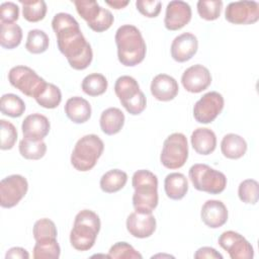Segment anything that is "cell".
Instances as JSON below:
<instances>
[{
	"label": "cell",
	"mask_w": 259,
	"mask_h": 259,
	"mask_svg": "<svg viewBox=\"0 0 259 259\" xmlns=\"http://www.w3.org/2000/svg\"><path fill=\"white\" fill-rule=\"evenodd\" d=\"M59 51L75 70H84L92 62L93 52L83 35L78 21L69 13H57L52 20Z\"/></svg>",
	"instance_id": "6da1fadb"
},
{
	"label": "cell",
	"mask_w": 259,
	"mask_h": 259,
	"mask_svg": "<svg viewBox=\"0 0 259 259\" xmlns=\"http://www.w3.org/2000/svg\"><path fill=\"white\" fill-rule=\"evenodd\" d=\"M114 40L117 48V58L121 65L135 67L146 57L147 46L138 27L133 24H123L115 32Z\"/></svg>",
	"instance_id": "7a4b0ae2"
},
{
	"label": "cell",
	"mask_w": 259,
	"mask_h": 259,
	"mask_svg": "<svg viewBox=\"0 0 259 259\" xmlns=\"http://www.w3.org/2000/svg\"><path fill=\"white\" fill-rule=\"evenodd\" d=\"M132 185L135 189L133 205L136 211L151 213L158 205V178L146 169L138 170L132 177Z\"/></svg>",
	"instance_id": "3957f363"
},
{
	"label": "cell",
	"mask_w": 259,
	"mask_h": 259,
	"mask_svg": "<svg viewBox=\"0 0 259 259\" xmlns=\"http://www.w3.org/2000/svg\"><path fill=\"white\" fill-rule=\"evenodd\" d=\"M101 223L98 214L90 209L79 211L74 220L70 233V243L78 251L90 250L100 231Z\"/></svg>",
	"instance_id": "277c9868"
},
{
	"label": "cell",
	"mask_w": 259,
	"mask_h": 259,
	"mask_svg": "<svg viewBox=\"0 0 259 259\" xmlns=\"http://www.w3.org/2000/svg\"><path fill=\"white\" fill-rule=\"evenodd\" d=\"M103 150V141L97 135H86L75 144L71 154V164L78 171H89L96 165Z\"/></svg>",
	"instance_id": "5b68a950"
},
{
	"label": "cell",
	"mask_w": 259,
	"mask_h": 259,
	"mask_svg": "<svg viewBox=\"0 0 259 259\" xmlns=\"http://www.w3.org/2000/svg\"><path fill=\"white\" fill-rule=\"evenodd\" d=\"M114 92L130 114L138 115L145 110L147 106L146 96L140 89L138 81L132 76L118 77L114 84Z\"/></svg>",
	"instance_id": "8992f818"
},
{
	"label": "cell",
	"mask_w": 259,
	"mask_h": 259,
	"mask_svg": "<svg viewBox=\"0 0 259 259\" xmlns=\"http://www.w3.org/2000/svg\"><path fill=\"white\" fill-rule=\"evenodd\" d=\"M193 187L210 194L222 193L227 186L226 175L206 164H194L188 171Z\"/></svg>",
	"instance_id": "52a82bcc"
},
{
	"label": "cell",
	"mask_w": 259,
	"mask_h": 259,
	"mask_svg": "<svg viewBox=\"0 0 259 259\" xmlns=\"http://www.w3.org/2000/svg\"><path fill=\"white\" fill-rule=\"evenodd\" d=\"M188 159V143L182 133H173L163 143L161 164L167 169H179Z\"/></svg>",
	"instance_id": "ba28073f"
},
{
	"label": "cell",
	"mask_w": 259,
	"mask_h": 259,
	"mask_svg": "<svg viewBox=\"0 0 259 259\" xmlns=\"http://www.w3.org/2000/svg\"><path fill=\"white\" fill-rule=\"evenodd\" d=\"M10 84L28 97L35 98L46 87L47 82L27 66H15L8 72Z\"/></svg>",
	"instance_id": "9c48e42d"
},
{
	"label": "cell",
	"mask_w": 259,
	"mask_h": 259,
	"mask_svg": "<svg viewBox=\"0 0 259 259\" xmlns=\"http://www.w3.org/2000/svg\"><path fill=\"white\" fill-rule=\"evenodd\" d=\"M28 190L26 178L19 174L9 175L0 182V204L4 208H11L25 196Z\"/></svg>",
	"instance_id": "30bf717a"
},
{
	"label": "cell",
	"mask_w": 259,
	"mask_h": 259,
	"mask_svg": "<svg viewBox=\"0 0 259 259\" xmlns=\"http://www.w3.org/2000/svg\"><path fill=\"white\" fill-rule=\"evenodd\" d=\"M224 105L225 100L221 93L217 91L207 92L193 106L194 119L199 123H209L222 112Z\"/></svg>",
	"instance_id": "8fae6325"
},
{
	"label": "cell",
	"mask_w": 259,
	"mask_h": 259,
	"mask_svg": "<svg viewBox=\"0 0 259 259\" xmlns=\"http://www.w3.org/2000/svg\"><path fill=\"white\" fill-rule=\"evenodd\" d=\"M218 242L232 259H252L254 257L253 246L235 231L224 232L219 237Z\"/></svg>",
	"instance_id": "7c38bea8"
},
{
	"label": "cell",
	"mask_w": 259,
	"mask_h": 259,
	"mask_svg": "<svg viewBox=\"0 0 259 259\" xmlns=\"http://www.w3.org/2000/svg\"><path fill=\"white\" fill-rule=\"evenodd\" d=\"M226 19L233 24H252L259 19V4L256 1H236L228 4Z\"/></svg>",
	"instance_id": "4fadbf2b"
},
{
	"label": "cell",
	"mask_w": 259,
	"mask_h": 259,
	"mask_svg": "<svg viewBox=\"0 0 259 259\" xmlns=\"http://www.w3.org/2000/svg\"><path fill=\"white\" fill-rule=\"evenodd\" d=\"M192 11L187 2L173 0L167 4L164 25L168 30H178L184 27L191 19Z\"/></svg>",
	"instance_id": "5bb4252c"
},
{
	"label": "cell",
	"mask_w": 259,
	"mask_h": 259,
	"mask_svg": "<svg viewBox=\"0 0 259 259\" xmlns=\"http://www.w3.org/2000/svg\"><path fill=\"white\" fill-rule=\"evenodd\" d=\"M181 83L186 91L190 93H199L210 85L211 75L206 67L196 64L183 72Z\"/></svg>",
	"instance_id": "9a60e30c"
},
{
	"label": "cell",
	"mask_w": 259,
	"mask_h": 259,
	"mask_svg": "<svg viewBox=\"0 0 259 259\" xmlns=\"http://www.w3.org/2000/svg\"><path fill=\"white\" fill-rule=\"evenodd\" d=\"M156 219L151 213L134 211L126 219V230L135 238H149L156 231Z\"/></svg>",
	"instance_id": "2e32d148"
},
{
	"label": "cell",
	"mask_w": 259,
	"mask_h": 259,
	"mask_svg": "<svg viewBox=\"0 0 259 259\" xmlns=\"http://www.w3.org/2000/svg\"><path fill=\"white\" fill-rule=\"evenodd\" d=\"M198 40L191 32H183L177 35L171 44V57L178 63L189 61L197 52Z\"/></svg>",
	"instance_id": "e0dca14e"
},
{
	"label": "cell",
	"mask_w": 259,
	"mask_h": 259,
	"mask_svg": "<svg viewBox=\"0 0 259 259\" xmlns=\"http://www.w3.org/2000/svg\"><path fill=\"white\" fill-rule=\"evenodd\" d=\"M50 128L49 118L40 113L27 115L21 124L23 138L32 141H42L50 133Z\"/></svg>",
	"instance_id": "ac0fdd59"
},
{
	"label": "cell",
	"mask_w": 259,
	"mask_h": 259,
	"mask_svg": "<svg viewBox=\"0 0 259 259\" xmlns=\"http://www.w3.org/2000/svg\"><path fill=\"white\" fill-rule=\"evenodd\" d=\"M200 217L205 226L211 229H218L227 223L228 209L223 201L209 199L203 203Z\"/></svg>",
	"instance_id": "d6986e66"
},
{
	"label": "cell",
	"mask_w": 259,
	"mask_h": 259,
	"mask_svg": "<svg viewBox=\"0 0 259 259\" xmlns=\"http://www.w3.org/2000/svg\"><path fill=\"white\" fill-rule=\"evenodd\" d=\"M151 93L159 101H170L179 91L177 81L170 75L158 74L151 82Z\"/></svg>",
	"instance_id": "ffe728a7"
},
{
	"label": "cell",
	"mask_w": 259,
	"mask_h": 259,
	"mask_svg": "<svg viewBox=\"0 0 259 259\" xmlns=\"http://www.w3.org/2000/svg\"><path fill=\"white\" fill-rule=\"evenodd\" d=\"M67 117L75 123H84L91 117V105L83 97L74 96L69 98L65 104Z\"/></svg>",
	"instance_id": "44dd1931"
},
{
	"label": "cell",
	"mask_w": 259,
	"mask_h": 259,
	"mask_svg": "<svg viewBox=\"0 0 259 259\" xmlns=\"http://www.w3.org/2000/svg\"><path fill=\"white\" fill-rule=\"evenodd\" d=\"M191 146L197 154L209 155L217 147L215 134L207 127H197L190 137Z\"/></svg>",
	"instance_id": "7402d4cb"
},
{
	"label": "cell",
	"mask_w": 259,
	"mask_h": 259,
	"mask_svg": "<svg viewBox=\"0 0 259 259\" xmlns=\"http://www.w3.org/2000/svg\"><path fill=\"white\" fill-rule=\"evenodd\" d=\"M124 114L117 107H109L102 111L99 119L101 131L107 135L112 136L120 132L124 124Z\"/></svg>",
	"instance_id": "603a6c76"
},
{
	"label": "cell",
	"mask_w": 259,
	"mask_h": 259,
	"mask_svg": "<svg viewBox=\"0 0 259 259\" xmlns=\"http://www.w3.org/2000/svg\"><path fill=\"white\" fill-rule=\"evenodd\" d=\"M166 195L173 200L182 199L188 191V181L184 174L173 172L168 174L164 180Z\"/></svg>",
	"instance_id": "cb8c5ba5"
},
{
	"label": "cell",
	"mask_w": 259,
	"mask_h": 259,
	"mask_svg": "<svg viewBox=\"0 0 259 259\" xmlns=\"http://www.w3.org/2000/svg\"><path fill=\"white\" fill-rule=\"evenodd\" d=\"M221 151L226 158L237 160L246 154L247 143L237 134H227L221 142Z\"/></svg>",
	"instance_id": "d4e9b609"
},
{
	"label": "cell",
	"mask_w": 259,
	"mask_h": 259,
	"mask_svg": "<svg viewBox=\"0 0 259 259\" xmlns=\"http://www.w3.org/2000/svg\"><path fill=\"white\" fill-rule=\"evenodd\" d=\"M127 182V174L119 169H111L100 178V188L105 193H114L124 187Z\"/></svg>",
	"instance_id": "484cf974"
},
{
	"label": "cell",
	"mask_w": 259,
	"mask_h": 259,
	"mask_svg": "<svg viewBox=\"0 0 259 259\" xmlns=\"http://www.w3.org/2000/svg\"><path fill=\"white\" fill-rule=\"evenodd\" d=\"M22 40V29L16 23H1L0 45L7 50L15 49Z\"/></svg>",
	"instance_id": "4316f807"
},
{
	"label": "cell",
	"mask_w": 259,
	"mask_h": 259,
	"mask_svg": "<svg viewBox=\"0 0 259 259\" xmlns=\"http://www.w3.org/2000/svg\"><path fill=\"white\" fill-rule=\"evenodd\" d=\"M108 87V82L105 76L99 73H92L87 75L81 84L83 92L89 96L102 95Z\"/></svg>",
	"instance_id": "83f0119b"
},
{
	"label": "cell",
	"mask_w": 259,
	"mask_h": 259,
	"mask_svg": "<svg viewBox=\"0 0 259 259\" xmlns=\"http://www.w3.org/2000/svg\"><path fill=\"white\" fill-rule=\"evenodd\" d=\"M1 112L10 117H19L25 111L24 101L16 94L7 93L2 95L0 101Z\"/></svg>",
	"instance_id": "f1b7e54d"
},
{
	"label": "cell",
	"mask_w": 259,
	"mask_h": 259,
	"mask_svg": "<svg viewBox=\"0 0 259 259\" xmlns=\"http://www.w3.org/2000/svg\"><path fill=\"white\" fill-rule=\"evenodd\" d=\"M22 5V15L29 22H37L45 18L47 14V4L44 0H19Z\"/></svg>",
	"instance_id": "f546056e"
},
{
	"label": "cell",
	"mask_w": 259,
	"mask_h": 259,
	"mask_svg": "<svg viewBox=\"0 0 259 259\" xmlns=\"http://www.w3.org/2000/svg\"><path fill=\"white\" fill-rule=\"evenodd\" d=\"M34 99L41 107L53 109L60 105L62 101V93L58 86L52 83H47L46 87L38 93V95Z\"/></svg>",
	"instance_id": "4dcf8cb0"
},
{
	"label": "cell",
	"mask_w": 259,
	"mask_h": 259,
	"mask_svg": "<svg viewBox=\"0 0 259 259\" xmlns=\"http://www.w3.org/2000/svg\"><path fill=\"white\" fill-rule=\"evenodd\" d=\"M32 251L34 259H58L61 255V248L57 239L36 241Z\"/></svg>",
	"instance_id": "1f68e13d"
},
{
	"label": "cell",
	"mask_w": 259,
	"mask_h": 259,
	"mask_svg": "<svg viewBox=\"0 0 259 259\" xmlns=\"http://www.w3.org/2000/svg\"><path fill=\"white\" fill-rule=\"evenodd\" d=\"M18 150L20 155L27 160H38L47 152V145L44 141H32L23 138L19 142Z\"/></svg>",
	"instance_id": "d6a6232c"
},
{
	"label": "cell",
	"mask_w": 259,
	"mask_h": 259,
	"mask_svg": "<svg viewBox=\"0 0 259 259\" xmlns=\"http://www.w3.org/2000/svg\"><path fill=\"white\" fill-rule=\"evenodd\" d=\"M78 14L90 26L99 17L103 7L93 0H74L73 1Z\"/></svg>",
	"instance_id": "836d02e7"
},
{
	"label": "cell",
	"mask_w": 259,
	"mask_h": 259,
	"mask_svg": "<svg viewBox=\"0 0 259 259\" xmlns=\"http://www.w3.org/2000/svg\"><path fill=\"white\" fill-rule=\"evenodd\" d=\"M50 45L48 34L41 29H30L27 33L25 49L31 54L45 53Z\"/></svg>",
	"instance_id": "e575fe53"
},
{
	"label": "cell",
	"mask_w": 259,
	"mask_h": 259,
	"mask_svg": "<svg viewBox=\"0 0 259 259\" xmlns=\"http://www.w3.org/2000/svg\"><path fill=\"white\" fill-rule=\"evenodd\" d=\"M238 195L241 201L247 204H256L259 198V184L254 179L243 180L238 187Z\"/></svg>",
	"instance_id": "d590c367"
},
{
	"label": "cell",
	"mask_w": 259,
	"mask_h": 259,
	"mask_svg": "<svg viewBox=\"0 0 259 259\" xmlns=\"http://www.w3.org/2000/svg\"><path fill=\"white\" fill-rule=\"evenodd\" d=\"M33 238L36 241L57 239L58 231L55 223L50 219H40L36 221L32 229Z\"/></svg>",
	"instance_id": "8d00e7d4"
},
{
	"label": "cell",
	"mask_w": 259,
	"mask_h": 259,
	"mask_svg": "<svg viewBox=\"0 0 259 259\" xmlns=\"http://www.w3.org/2000/svg\"><path fill=\"white\" fill-rule=\"evenodd\" d=\"M199 16L205 20L211 21L220 17L223 1L221 0H199L196 4Z\"/></svg>",
	"instance_id": "74e56055"
},
{
	"label": "cell",
	"mask_w": 259,
	"mask_h": 259,
	"mask_svg": "<svg viewBox=\"0 0 259 259\" xmlns=\"http://www.w3.org/2000/svg\"><path fill=\"white\" fill-rule=\"evenodd\" d=\"M109 258L113 259H142L143 256L128 243L117 242L108 251Z\"/></svg>",
	"instance_id": "f35d334b"
},
{
	"label": "cell",
	"mask_w": 259,
	"mask_h": 259,
	"mask_svg": "<svg viewBox=\"0 0 259 259\" xmlns=\"http://www.w3.org/2000/svg\"><path fill=\"white\" fill-rule=\"evenodd\" d=\"M1 124V150H10L16 143L17 131L16 127L10 121L6 119L0 120Z\"/></svg>",
	"instance_id": "ab89813d"
},
{
	"label": "cell",
	"mask_w": 259,
	"mask_h": 259,
	"mask_svg": "<svg viewBox=\"0 0 259 259\" xmlns=\"http://www.w3.org/2000/svg\"><path fill=\"white\" fill-rule=\"evenodd\" d=\"M136 7L138 11L144 16L154 18L160 14L162 3L155 0H138L136 2Z\"/></svg>",
	"instance_id": "60d3db41"
},
{
	"label": "cell",
	"mask_w": 259,
	"mask_h": 259,
	"mask_svg": "<svg viewBox=\"0 0 259 259\" xmlns=\"http://www.w3.org/2000/svg\"><path fill=\"white\" fill-rule=\"evenodd\" d=\"M19 17V7L14 2H3L0 5L1 23H15Z\"/></svg>",
	"instance_id": "b9f144b4"
},
{
	"label": "cell",
	"mask_w": 259,
	"mask_h": 259,
	"mask_svg": "<svg viewBox=\"0 0 259 259\" xmlns=\"http://www.w3.org/2000/svg\"><path fill=\"white\" fill-rule=\"evenodd\" d=\"M195 259H223V255L219 253L214 248L211 247H201L194 253Z\"/></svg>",
	"instance_id": "7bdbcfd3"
},
{
	"label": "cell",
	"mask_w": 259,
	"mask_h": 259,
	"mask_svg": "<svg viewBox=\"0 0 259 259\" xmlns=\"http://www.w3.org/2000/svg\"><path fill=\"white\" fill-rule=\"evenodd\" d=\"M28 259L29 254L28 252L21 247H12L10 248L6 254H5V259Z\"/></svg>",
	"instance_id": "ee69618b"
},
{
	"label": "cell",
	"mask_w": 259,
	"mask_h": 259,
	"mask_svg": "<svg viewBox=\"0 0 259 259\" xmlns=\"http://www.w3.org/2000/svg\"><path fill=\"white\" fill-rule=\"evenodd\" d=\"M105 3H106L107 5H109L110 7L114 8V9H121V8H124V7L130 3V1L114 0V1H105Z\"/></svg>",
	"instance_id": "f6af8a7d"
}]
</instances>
